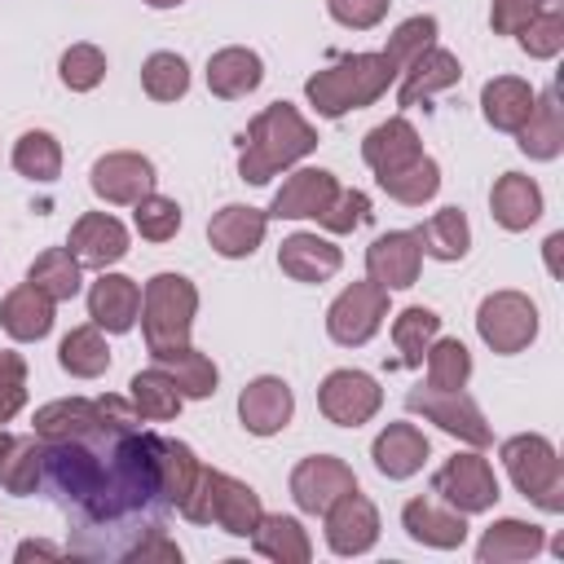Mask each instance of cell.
Listing matches in <instances>:
<instances>
[{
    "mask_svg": "<svg viewBox=\"0 0 564 564\" xmlns=\"http://www.w3.org/2000/svg\"><path fill=\"white\" fill-rule=\"evenodd\" d=\"M423 357H427V388H467L471 352L463 339H432Z\"/></svg>",
    "mask_w": 564,
    "mask_h": 564,
    "instance_id": "obj_44",
    "label": "cell"
},
{
    "mask_svg": "<svg viewBox=\"0 0 564 564\" xmlns=\"http://www.w3.org/2000/svg\"><path fill=\"white\" fill-rule=\"evenodd\" d=\"M511 485L538 502L546 516H560L564 511V463L555 454V445L538 432H520V436H507L502 449H498Z\"/></svg>",
    "mask_w": 564,
    "mask_h": 564,
    "instance_id": "obj_5",
    "label": "cell"
},
{
    "mask_svg": "<svg viewBox=\"0 0 564 564\" xmlns=\"http://www.w3.org/2000/svg\"><path fill=\"white\" fill-rule=\"evenodd\" d=\"M375 181H379V189H383L388 198H397L401 207H423V203L436 198V189H441V167H436V159L419 154V159L405 163L401 172H388V176H375Z\"/></svg>",
    "mask_w": 564,
    "mask_h": 564,
    "instance_id": "obj_39",
    "label": "cell"
},
{
    "mask_svg": "<svg viewBox=\"0 0 564 564\" xmlns=\"http://www.w3.org/2000/svg\"><path fill=\"white\" fill-rule=\"evenodd\" d=\"M317 150V128L291 106V101H273L264 106L247 132H242V154H238V172L251 185H269L278 172L295 167L304 154Z\"/></svg>",
    "mask_w": 564,
    "mask_h": 564,
    "instance_id": "obj_1",
    "label": "cell"
},
{
    "mask_svg": "<svg viewBox=\"0 0 564 564\" xmlns=\"http://www.w3.org/2000/svg\"><path fill=\"white\" fill-rule=\"evenodd\" d=\"M57 75H62V84L70 88V93H93L101 79H106V53L97 48V44H70L66 53H62V62H57Z\"/></svg>",
    "mask_w": 564,
    "mask_h": 564,
    "instance_id": "obj_46",
    "label": "cell"
},
{
    "mask_svg": "<svg viewBox=\"0 0 564 564\" xmlns=\"http://www.w3.org/2000/svg\"><path fill=\"white\" fill-rule=\"evenodd\" d=\"M141 88L150 101H176L189 93V66L181 53H150L141 66Z\"/></svg>",
    "mask_w": 564,
    "mask_h": 564,
    "instance_id": "obj_42",
    "label": "cell"
},
{
    "mask_svg": "<svg viewBox=\"0 0 564 564\" xmlns=\"http://www.w3.org/2000/svg\"><path fill=\"white\" fill-rule=\"evenodd\" d=\"M383 317H388V291L366 278V282L344 286L330 300V308H326V335L339 348H361V344H370L379 335Z\"/></svg>",
    "mask_w": 564,
    "mask_h": 564,
    "instance_id": "obj_8",
    "label": "cell"
},
{
    "mask_svg": "<svg viewBox=\"0 0 564 564\" xmlns=\"http://www.w3.org/2000/svg\"><path fill=\"white\" fill-rule=\"evenodd\" d=\"M357 489V476L344 458L335 454H308L291 467V498L304 516H322L339 494Z\"/></svg>",
    "mask_w": 564,
    "mask_h": 564,
    "instance_id": "obj_12",
    "label": "cell"
},
{
    "mask_svg": "<svg viewBox=\"0 0 564 564\" xmlns=\"http://www.w3.org/2000/svg\"><path fill=\"white\" fill-rule=\"evenodd\" d=\"M326 13L348 31H375L388 18V0H326Z\"/></svg>",
    "mask_w": 564,
    "mask_h": 564,
    "instance_id": "obj_49",
    "label": "cell"
},
{
    "mask_svg": "<svg viewBox=\"0 0 564 564\" xmlns=\"http://www.w3.org/2000/svg\"><path fill=\"white\" fill-rule=\"evenodd\" d=\"M44 480V441L40 436H13L4 458H0V485L13 498L35 494Z\"/></svg>",
    "mask_w": 564,
    "mask_h": 564,
    "instance_id": "obj_37",
    "label": "cell"
},
{
    "mask_svg": "<svg viewBox=\"0 0 564 564\" xmlns=\"http://www.w3.org/2000/svg\"><path fill=\"white\" fill-rule=\"evenodd\" d=\"M132 225L145 242H167V238L181 234V203L150 189L141 203H132Z\"/></svg>",
    "mask_w": 564,
    "mask_h": 564,
    "instance_id": "obj_45",
    "label": "cell"
},
{
    "mask_svg": "<svg viewBox=\"0 0 564 564\" xmlns=\"http://www.w3.org/2000/svg\"><path fill=\"white\" fill-rule=\"evenodd\" d=\"M379 405H383V388L366 370H330L317 388V410L335 427H361L379 414Z\"/></svg>",
    "mask_w": 564,
    "mask_h": 564,
    "instance_id": "obj_10",
    "label": "cell"
},
{
    "mask_svg": "<svg viewBox=\"0 0 564 564\" xmlns=\"http://www.w3.org/2000/svg\"><path fill=\"white\" fill-rule=\"evenodd\" d=\"M4 383H26V361L18 352H9V348L0 352V388Z\"/></svg>",
    "mask_w": 564,
    "mask_h": 564,
    "instance_id": "obj_53",
    "label": "cell"
},
{
    "mask_svg": "<svg viewBox=\"0 0 564 564\" xmlns=\"http://www.w3.org/2000/svg\"><path fill=\"white\" fill-rule=\"evenodd\" d=\"M251 546L256 555L273 560V564H308L313 560V542H308V529L295 520V516H260V524L251 529Z\"/></svg>",
    "mask_w": 564,
    "mask_h": 564,
    "instance_id": "obj_31",
    "label": "cell"
},
{
    "mask_svg": "<svg viewBox=\"0 0 564 564\" xmlns=\"http://www.w3.org/2000/svg\"><path fill=\"white\" fill-rule=\"evenodd\" d=\"M427 454H432V445L414 423H388L370 445L375 471L388 476V480H410L427 463Z\"/></svg>",
    "mask_w": 564,
    "mask_h": 564,
    "instance_id": "obj_24",
    "label": "cell"
},
{
    "mask_svg": "<svg viewBox=\"0 0 564 564\" xmlns=\"http://www.w3.org/2000/svg\"><path fill=\"white\" fill-rule=\"evenodd\" d=\"M88 317L93 326H101L106 335H123L137 326L141 317V286L128 273H106L88 286Z\"/></svg>",
    "mask_w": 564,
    "mask_h": 564,
    "instance_id": "obj_20",
    "label": "cell"
},
{
    "mask_svg": "<svg viewBox=\"0 0 564 564\" xmlns=\"http://www.w3.org/2000/svg\"><path fill=\"white\" fill-rule=\"evenodd\" d=\"M70 256L84 264V269H110L128 256V229L123 220H115L110 212H84L75 225H70V238H66Z\"/></svg>",
    "mask_w": 564,
    "mask_h": 564,
    "instance_id": "obj_15",
    "label": "cell"
},
{
    "mask_svg": "<svg viewBox=\"0 0 564 564\" xmlns=\"http://www.w3.org/2000/svg\"><path fill=\"white\" fill-rule=\"evenodd\" d=\"M198 467L203 463H198V454L185 441H163V449H159V502L181 507L185 494L194 489Z\"/></svg>",
    "mask_w": 564,
    "mask_h": 564,
    "instance_id": "obj_41",
    "label": "cell"
},
{
    "mask_svg": "<svg viewBox=\"0 0 564 564\" xmlns=\"http://www.w3.org/2000/svg\"><path fill=\"white\" fill-rule=\"evenodd\" d=\"M53 308H57V304H53L40 286L22 282V286H13V291L0 300V326H4L9 339L35 344V339H44V335L53 330Z\"/></svg>",
    "mask_w": 564,
    "mask_h": 564,
    "instance_id": "obj_27",
    "label": "cell"
},
{
    "mask_svg": "<svg viewBox=\"0 0 564 564\" xmlns=\"http://www.w3.org/2000/svg\"><path fill=\"white\" fill-rule=\"evenodd\" d=\"M335 194H339L335 172H326V167H295L282 181V189L273 194L269 216H278V220H308L313 216L317 220Z\"/></svg>",
    "mask_w": 564,
    "mask_h": 564,
    "instance_id": "obj_17",
    "label": "cell"
},
{
    "mask_svg": "<svg viewBox=\"0 0 564 564\" xmlns=\"http://www.w3.org/2000/svg\"><path fill=\"white\" fill-rule=\"evenodd\" d=\"M516 40H520V48H524L529 57H538V62L555 57V53L564 48V9H560V0H546V4L538 9V18H529V22L516 31Z\"/></svg>",
    "mask_w": 564,
    "mask_h": 564,
    "instance_id": "obj_43",
    "label": "cell"
},
{
    "mask_svg": "<svg viewBox=\"0 0 564 564\" xmlns=\"http://www.w3.org/2000/svg\"><path fill=\"white\" fill-rule=\"evenodd\" d=\"M436 335H441V317L423 304H410L392 317V344L401 352V366H423V352Z\"/></svg>",
    "mask_w": 564,
    "mask_h": 564,
    "instance_id": "obj_40",
    "label": "cell"
},
{
    "mask_svg": "<svg viewBox=\"0 0 564 564\" xmlns=\"http://www.w3.org/2000/svg\"><path fill=\"white\" fill-rule=\"evenodd\" d=\"M397 66L388 62V53H348L339 62H330L326 70L304 79V97L322 119H344L348 110H366L375 106L392 84H397Z\"/></svg>",
    "mask_w": 564,
    "mask_h": 564,
    "instance_id": "obj_2",
    "label": "cell"
},
{
    "mask_svg": "<svg viewBox=\"0 0 564 564\" xmlns=\"http://www.w3.org/2000/svg\"><path fill=\"white\" fill-rule=\"evenodd\" d=\"M198 313V286L185 273H154L141 286V335L150 352H167L189 344Z\"/></svg>",
    "mask_w": 564,
    "mask_h": 564,
    "instance_id": "obj_4",
    "label": "cell"
},
{
    "mask_svg": "<svg viewBox=\"0 0 564 564\" xmlns=\"http://www.w3.org/2000/svg\"><path fill=\"white\" fill-rule=\"evenodd\" d=\"M264 79V62L256 48H242V44H229V48H216L207 57V88L220 97V101H238L247 93H256Z\"/></svg>",
    "mask_w": 564,
    "mask_h": 564,
    "instance_id": "obj_26",
    "label": "cell"
},
{
    "mask_svg": "<svg viewBox=\"0 0 564 564\" xmlns=\"http://www.w3.org/2000/svg\"><path fill=\"white\" fill-rule=\"evenodd\" d=\"M397 79H401V84H397V101H401V106H419V101H427L432 93L454 88V84L463 79V66H458V57H454L449 48L427 44Z\"/></svg>",
    "mask_w": 564,
    "mask_h": 564,
    "instance_id": "obj_22",
    "label": "cell"
},
{
    "mask_svg": "<svg viewBox=\"0 0 564 564\" xmlns=\"http://www.w3.org/2000/svg\"><path fill=\"white\" fill-rule=\"evenodd\" d=\"M295 414L291 383L278 375H260L238 392V419L251 436H278Z\"/></svg>",
    "mask_w": 564,
    "mask_h": 564,
    "instance_id": "obj_16",
    "label": "cell"
},
{
    "mask_svg": "<svg viewBox=\"0 0 564 564\" xmlns=\"http://www.w3.org/2000/svg\"><path fill=\"white\" fill-rule=\"evenodd\" d=\"M414 238H419L423 256L454 264V260H463L467 247H471V225H467V216H463L458 207H441V212H432V216L414 229Z\"/></svg>",
    "mask_w": 564,
    "mask_h": 564,
    "instance_id": "obj_34",
    "label": "cell"
},
{
    "mask_svg": "<svg viewBox=\"0 0 564 564\" xmlns=\"http://www.w3.org/2000/svg\"><path fill=\"white\" fill-rule=\"evenodd\" d=\"M538 93L529 88V79L520 75H494L485 88H480V115L489 128L498 132H520V123L529 119Z\"/></svg>",
    "mask_w": 564,
    "mask_h": 564,
    "instance_id": "obj_30",
    "label": "cell"
},
{
    "mask_svg": "<svg viewBox=\"0 0 564 564\" xmlns=\"http://www.w3.org/2000/svg\"><path fill=\"white\" fill-rule=\"evenodd\" d=\"M9 441H13V436H9L4 427H0V458H4V449H9Z\"/></svg>",
    "mask_w": 564,
    "mask_h": 564,
    "instance_id": "obj_56",
    "label": "cell"
},
{
    "mask_svg": "<svg viewBox=\"0 0 564 564\" xmlns=\"http://www.w3.org/2000/svg\"><path fill=\"white\" fill-rule=\"evenodd\" d=\"M13 172L35 181V185H48L62 176V141L44 128H31L13 141Z\"/></svg>",
    "mask_w": 564,
    "mask_h": 564,
    "instance_id": "obj_38",
    "label": "cell"
},
{
    "mask_svg": "<svg viewBox=\"0 0 564 564\" xmlns=\"http://www.w3.org/2000/svg\"><path fill=\"white\" fill-rule=\"evenodd\" d=\"M189 524H216L225 529L229 538H251V529L260 524L264 507H260V494L247 485V480H234L216 467H198L194 476V489L185 494V502L176 507Z\"/></svg>",
    "mask_w": 564,
    "mask_h": 564,
    "instance_id": "obj_3",
    "label": "cell"
},
{
    "mask_svg": "<svg viewBox=\"0 0 564 564\" xmlns=\"http://www.w3.org/2000/svg\"><path fill=\"white\" fill-rule=\"evenodd\" d=\"M432 494L445 507L463 511V516H480V511H489L502 498L498 494V476H494V467H489V458L480 449L445 458L436 467V476H432Z\"/></svg>",
    "mask_w": 564,
    "mask_h": 564,
    "instance_id": "obj_7",
    "label": "cell"
},
{
    "mask_svg": "<svg viewBox=\"0 0 564 564\" xmlns=\"http://www.w3.org/2000/svg\"><path fill=\"white\" fill-rule=\"evenodd\" d=\"M401 529L410 533V542L432 551H458L467 542V516L454 507H441L436 498H410L401 507Z\"/></svg>",
    "mask_w": 564,
    "mask_h": 564,
    "instance_id": "obj_19",
    "label": "cell"
},
{
    "mask_svg": "<svg viewBox=\"0 0 564 564\" xmlns=\"http://www.w3.org/2000/svg\"><path fill=\"white\" fill-rule=\"evenodd\" d=\"M366 216H370V198H366L361 189H339V194L326 203V212L317 216V225H322L326 234H352L357 225H366Z\"/></svg>",
    "mask_w": 564,
    "mask_h": 564,
    "instance_id": "obj_48",
    "label": "cell"
},
{
    "mask_svg": "<svg viewBox=\"0 0 564 564\" xmlns=\"http://www.w3.org/2000/svg\"><path fill=\"white\" fill-rule=\"evenodd\" d=\"M423 154V141H419V128L397 115L388 123H375L366 137H361V159L375 176H388V172H401L405 163H414Z\"/></svg>",
    "mask_w": 564,
    "mask_h": 564,
    "instance_id": "obj_21",
    "label": "cell"
},
{
    "mask_svg": "<svg viewBox=\"0 0 564 564\" xmlns=\"http://www.w3.org/2000/svg\"><path fill=\"white\" fill-rule=\"evenodd\" d=\"M26 282L40 286L53 304H62V300H75V295H79V286H84V264L70 256V247H48V251H40V256L31 260Z\"/></svg>",
    "mask_w": 564,
    "mask_h": 564,
    "instance_id": "obj_35",
    "label": "cell"
},
{
    "mask_svg": "<svg viewBox=\"0 0 564 564\" xmlns=\"http://www.w3.org/2000/svg\"><path fill=\"white\" fill-rule=\"evenodd\" d=\"M516 145H520V154H529L538 163L560 159V150H564V110H560V93L555 88L538 93L529 119L516 132Z\"/></svg>",
    "mask_w": 564,
    "mask_h": 564,
    "instance_id": "obj_28",
    "label": "cell"
},
{
    "mask_svg": "<svg viewBox=\"0 0 564 564\" xmlns=\"http://www.w3.org/2000/svg\"><path fill=\"white\" fill-rule=\"evenodd\" d=\"M13 560L18 564H26V560H62V546H53V542H22L13 551Z\"/></svg>",
    "mask_w": 564,
    "mask_h": 564,
    "instance_id": "obj_52",
    "label": "cell"
},
{
    "mask_svg": "<svg viewBox=\"0 0 564 564\" xmlns=\"http://www.w3.org/2000/svg\"><path fill=\"white\" fill-rule=\"evenodd\" d=\"M132 564H181V546L163 533V529H150L132 551H128Z\"/></svg>",
    "mask_w": 564,
    "mask_h": 564,
    "instance_id": "obj_51",
    "label": "cell"
},
{
    "mask_svg": "<svg viewBox=\"0 0 564 564\" xmlns=\"http://www.w3.org/2000/svg\"><path fill=\"white\" fill-rule=\"evenodd\" d=\"M560 247H564V234H551L546 238V269L560 273Z\"/></svg>",
    "mask_w": 564,
    "mask_h": 564,
    "instance_id": "obj_54",
    "label": "cell"
},
{
    "mask_svg": "<svg viewBox=\"0 0 564 564\" xmlns=\"http://www.w3.org/2000/svg\"><path fill=\"white\" fill-rule=\"evenodd\" d=\"M419 269H423V247L414 238V229H392V234H379L370 247H366V273L370 282H379L383 291H405L419 282Z\"/></svg>",
    "mask_w": 564,
    "mask_h": 564,
    "instance_id": "obj_14",
    "label": "cell"
},
{
    "mask_svg": "<svg viewBox=\"0 0 564 564\" xmlns=\"http://www.w3.org/2000/svg\"><path fill=\"white\" fill-rule=\"evenodd\" d=\"M489 216L507 229V234H520L529 225H538L542 216V189L533 176L524 172H502L489 189Z\"/></svg>",
    "mask_w": 564,
    "mask_h": 564,
    "instance_id": "obj_25",
    "label": "cell"
},
{
    "mask_svg": "<svg viewBox=\"0 0 564 564\" xmlns=\"http://www.w3.org/2000/svg\"><path fill=\"white\" fill-rule=\"evenodd\" d=\"M542 4H546V0H494V4H489V26H494L498 35H516L529 18H538Z\"/></svg>",
    "mask_w": 564,
    "mask_h": 564,
    "instance_id": "obj_50",
    "label": "cell"
},
{
    "mask_svg": "<svg viewBox=\"0 0 564 564\" xmlns=\"http://www.w3.org/2000/svg\"><path fill=\"white\" fill-rule=\"evenodd\" d=\"M322 520H326V546L335 555H366L379 542V511L361 489L339 494L322 511Z\"/></svg>",
    "mask_w": 564,
    "mask_h": 564,
    "instance_id": "obj_13",
    "label": "cell"
},
{
    "mask_svg": "<svg viewBox=\"0 0 564 564\" xmlns=\"http://www.w3.org/2000/svg\"><path fill=\"white\" fill-rule=\"evenodd\" d=\"M542 546H546V533H542L538 524L507 516V520H494V524L480 533L476 560H480V564H520V560H533Z\"/></svg>",
    "mask_w": 564,
    "mask_h": 564,
    "instance_id": "obj_29",
    "label": "cell"
},
{
    "mask_svg": "<svg viewBox=\"0 0 564 564\" xmlns=\"http://www.w3.org/2000/svg\"><path fill=\"white\" fill-rule=\"evenodd\" d=\"M150 357H154V366H163V370L176 379V388H181L185 401H203V397H212L216 383H220L216 361H212L207 352H198L194 344H181V348H167V352H150Z\"/></svg>",
    "mask_w": 564,
    "mask_h": 564,
    "instance_id": "obj_33",
    "label": "cell"
},
{
    "mask_svg": "<svg viewBox=\"0 0 564 564\" xmlns=\"http://www.w3.org/2000/svg\"><path fill=\"white\" fill-rule=\"evenodd\" d=\"M476 335L498 357H516L538 339V304L524 291H494L476 308Z\"/></svg>",
    "mask_w": 564,
    "mask_h": 564,
    "instance_id": "obj_6",
    "label": "cell"
},
{
    "mask_svg": "<svg viewBox=\"0 0 564 564\" xmlns=\"http://www.w3.org/2000/svg\"><path fill=\"white\" fill-rule=\"evenodd\" d=\"M264 229H269V212L247 207V203H225V207L207 220V242H212V251L225 256V260H247V256H256V247L264 242Z\"/></svg>",
    "mask_w": 564,
    "mask_h": 564,
    "instance_id": "obj_18",
    "label": "cell"
},
{
    "mask_svg": "<svg viewBox=\"0 0 564 564\" xmlns=\"http://www.w3.org/2000/svg\"><path fill=\"white\" fill-rule=\"evenodd\" d=\"M339 264H344V251L322 234L300 229V234H286L278 247V269L295 282H326L339 273Z\"/></svg>",
    "mask_w": 564,
    "mask_h": 564,
    "instance_id": "obj_23",
    "label": "cell"
},
{
    "mask_svg": "<svg viewBox=\"0 0 564 564\" xmlns=\"http://www.w3.org/2000/svg\"><path fill=\"white\" fill-rule=\"evenodd\" d=\"M405 410H410V414H423L427 423H436L441 432L458 436L463 445L485 449V445L494 441V432H489L480 405H476L463 388H410V392H405Z\"/></svg>",
    "mask_w": 564,
    "mask_h": 564,
    "instance_id": "obj_9",
    "label": "cell"
},
{
    "mask_svg": "<svg viewBox=\"0 0 564 564\" xmlns=\"http://www.w3.org/2000/svg\"><path fill=\"white\" fill-rule=\"evenodd\" d=\"M128 401H132L137 419H150V423H167V419H176L181 405H185L176 379H172L163 366L137 370V375L128 379Z\"/></svg>",
    "mask_w": 564,
    "mask_h": 564,
    "instance_id": "obj_32",
    "label": "cell"
},
{
    "mask_svg": "<svg viewBox=\"0 0 564 564\" xmlns=\"http://www.w3.org/2000/svg\"><path fill=\"white\" fill-rule=\"evenodd\" d=\"M88 185H93V194L101 203L132 207V203H141L154 189V163L145 154H137V150H110V154H101L93 163Z\"/></svg>",
    "mask_w": 564,
    "mask_h": 564,
    "instance_id": "obj_11",
    "label": "cell"
},
{
    "mask_svg": "<svg viewBox=\"0 0 564 564\" xmlns=\"http://www.w3.org/2000/svg\"><path fill=\"white\" fill-rule=\"evenodd\" d=\"M427 44H436V18H432V13H419V18H405V22L388 35L383 53H388V62H392L397 70H405Z\"/></svg>",
    "mask_w": 564,
    "mask_h": 564,
    "instance_id": "obj_47",
    "label": "cell"
},
{
    "mask_svg": "<svg viewBox=\"0 0 564 564\" xmlns=\"http://www.w3.org/2000/svg\"><path fill=\"white\" fill-rule=\"evenodd\" d=\"M150 9H176V4H185V0H145Z\"/></svg>",
    "mask_w": 564,
    "mask_h": 564,
    "instance_id": "obj_55",
    "label": "cell"
},
{
    "mask_svg": "<svg viewBox=\"0 0 564 564\" xmlns=\"http://www.w3.org/2000/svg\"><path fill=\"white\" fill-rule=\"evenodd\" d=\"M57 366L70 375V379H97L110 370V348H106V335L101 326H75L62 335L57 344Z\"/></svg>",
    "mask_w": 564,
    "mask_h": 564,
    "instance_id": "obj_36",
    "label": "cell"
}]
</instances>
